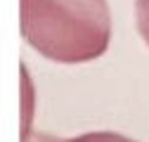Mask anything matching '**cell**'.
Instances as JSON below:
<instances>
[{
	"label": "cell",
	"mask_w": 149,
	"mask_h": 142,
	"mask_svg": "<svg viewBox=\"0 0 149 142\" xmlns=\"http://www.w3.org/2000/svg\"><path fill=\"white\" fill-rule=\"evenodd\" d=\"M19 22L29 45L59 64L92 62L111 40L107 0H19Z\"/></svg>",
	"instance_id": "cell-1"
},
{
	"label": "cell",
	"mask_w": 149,
	"mask_h": 142,
	"mask_svg": "<svg viewBox=\"0 0 149 142\" xmlns=\"http://www.w3.org/2000/svg\"><path fill=\"white\" fill-rule=\"evenodd\" d=\"M135 17H137V31L149 45V0H135Z\"/></svg>",
	"instance_id": "cell-2"
}]
</instances>
